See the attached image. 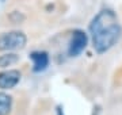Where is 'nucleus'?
I'll list each match as a JSON object with an SVG mask.
<instances>
[{
  "instance_id": "nucleus-3",
  "label": "nucleus",
  "mask_w": 122,
  "mask_h": 115,
  "mask_svg": "<svg viewBox=\"0 0 122 115\" xmlns=\"http://www.w3.org/2000/svg\"><path fill=\"white\" fill-rule=\"evenodd\" d=\"M87 35H86V33L81 30H76L73 31V34H72V39H71V43H69V50H68V53H69L71 57H76L79 54L83 52L86 46H87Z\"/></svg>"
},
{
  "instance_id": "nucleus-2",
  "label": "nucleus",
  "mask_w": 122,
  "mask_h": 115,
  "mask_svg": "<svg viewBox=\"0 0 122 115\" xmlns=\"http://www.w3.org/2000/svg\"><path fill=\"white\" fill-rule=\"evenodd\" d=\"M27 38L22 31H11L4 33L0 35V50L7 52V50H19L26 46Z\"/></svg>"
},
{
  "instance_id": "nucleus-4",
  "label": "nucleus",
  "mask_w": 122,
  "mask_h": 115,
  "mask_svg": "<svg viewBox=\"0 0 122 115\" xmlns=\"http://www.w3.org/2000/svg\"><path fill=\"white\" fill-rule=\"evenodd\" d=\"M20 80V72L19 71H7L0 73V88L1 89H11L19 83Z\"/></svg>"
},
{
  "instance_id": "nucleus-8",
  "label": "nucleus",
  "mask_w": 122,
  "mask_h": 115,
  "mask_svg": "<svg viewBox=\"0 0 122 115\" xmlns=\"http://www.w3.org/2000/svg\"><path fill=\"white\" fill-rule=\"evenodd\" d=\"M10 19H11V22H14V23H20V22L25 20V16H23L20 12L14 11V12H11V15H10Z\"/></svg>"
},
{
  "instance_id": "nucleus-5",
  "label": "nucleus",
  "mask_w": 122,
  "mask_h": 115,
  "mask_svg": "<svg viewBox=\"0 0 122 115\" xmlns=\"http://www.w3.org/2000/svg\"><path fill=\"white\" fill-rule=\"evenodd\" d=\"M30 58L33 60V71L34 72L45 71L49 65V56L46 52H34L30 54Z\"/></svg>"
},
{
  "instance_id": "nucleus-7",
  "label": "nucleus",
  "mask_w": 122,
  "mask_h": 115,
  "mask_svg": "<svg viewBox=\"0 0 122 115\" xmlns=\"http://www.w3.org/2000/svg\"><path fill=\"white\" fill-rule=\"evenodd\" d=\"M19 61V56H16L15 53H8L0 56V68H7L11 67L14 64H16Z\"/></svg>"
},
{
  "instance_id": "nucleus-6",
  "label": "nucleus",
  "mask_w": 122,
  "mask_h": 115,
  "mask_svg": "<svg viewBox=\"0 0 122 115\" xmlns=\"http://www.w3.org/2000/svg\"><path fill=\"white\" fill-rule=\"evenodd\" d=\"M11 104H12L11 96L0 92V115H8V112L11 111Z\"/></svg>"
},
{
  "instance_id": "nucleus-1",
  "label": "nucleus",
  "mask_w": 122,
  "mask_h": 115,
  "mask_svg": "<svg viewBox=\"0 0 122 115\" xmlns=\"http://www.w3.org/2000/svg\"><path fill=\"white\" fill-rule=\"evenodd\" d=\"M94 49L98 53H106L118 42L121 37V26L117 15L111 10H102L90 24Z\"/></svg>"
}]
</instances>
